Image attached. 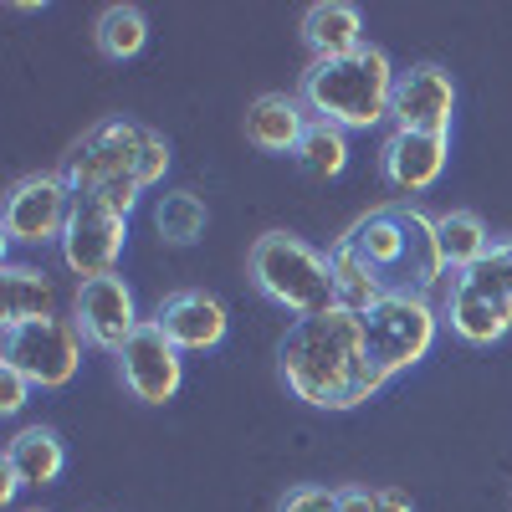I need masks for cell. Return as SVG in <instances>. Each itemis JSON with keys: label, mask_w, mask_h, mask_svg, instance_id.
<instances>
[{"label": "cell", "mask_w": 512, "mask_h": 512, "mask_svg": "<svg viewBox=\"0 0 512 512\" xmlns=\"http://www.w3.org/2000/svg\"><path fill=\"white\" fill-rule=\"evenodd\" d=\"M308 103L292 98V93H262L251 108H246V144L262 149V154H297L308 134Z\"/></svg>", "instance_id": "obj_15"}, {"label": "cell", "mask_w": 512, "mask_h": 512, "mask_svg": "<svg viewBox=\"0 0 512 512\" xmlns=\"http://www.w3.org/2000/svg\"><path fill=\"white\" fill-rule=\"evenodd\" d=\"M72 323L77 333L88 338V349L98 354H123L128 338H134L149 318H139V303H134V287H128L118 272L113 277H93V282H77V297H72Z\"/></svg>", "instance_id": "obj_8"}, {"label": "cell", "mask_w": 512, "mask_h": 512, "mask_svg": "<svg viewBox=\"0 0 512 512\" xmlns=\"http://www.w3.org/2000/svg\"><path fill=\"white\" fill-rule=\"evenodd\" d=\"M441 323L472 349H492L512 333V303L492 297L487 287H477L472 277H451L446 303H441Z\"/></svg>", "instance_id": "obj_14"}, {"label": "cell", "mask_w": 512, "mask_h": 512, "mask_svg": "<svg viewBox=\"0 0 512 512\" xmlns=\"http://www.w3.org/2000/svg\"><path fill=\"white\" fill-rule=\"evenodd\" d=\"M93 41L108 62H134L149 41V21H144L139 6H108L93 26Z\"/></svg>", "instance_id": "obj_25"}, {"label": "cell", "mask_w": 512, "mask_h": 512, "mask_svg": "<svg viewBox=\"0 0 512 512\" xmlns=\"http://www.w3.org/2000/svg\"><path fill=\"white\" fill-rule=\"evenodd\" d=\"M395 82L400 67L390 62L384 47H364L354 57H333V62H308L303 72V98L318 123H333L344 134H369V128L390 123L395 113Z\"/></svg>", "instance_id": "obj_2"}, {"label": "cell", "mask_w": 512, "mask_h": 512, "mask_svg": "<svg viewBox=\"0 0 512 512\" xmlns=\"http://www.w3.org/2000/svg\"><path fill=\"white\" fill-rule=\"evenodd\" d=\"M72 185L62 175H26L11 185L6 210H0V231L6 246H62L72 221Z\"/></svg>", "instance_id": "obj_7"}, {"label": "cell", "mask_w": 512, "mask_h": 512, "mask_svg": "<svg viewBox=\"0 0 512 512\" xmlns=\"http://www.w3.org/2000/svg\"><path fill=\"white\" fill-rule=\"evenodd\" d=\"M26 400H31V379H26L21 369H11V364H0V410L21 415Z\"/></svg>", "instance_id": "obj_28"}, {"label": "cell", "mask_w": 512, "mask_h": 512, "mask_svg": "<svg viewBox=\"0 0 512 512\" xmlns=\"http://www.w3.org/2000/svg\"><path fill=\"white\" fill-rule=\"evenodd\" d=\"M128 246V221L118 210L77 195L72 205V221H67V236H62V267L77 277V282H93V277H113L118 272V256Z\"/></svg>", "instance_id": "obj_9"}, {"label": "cell", "mask_w": 512, "mask_h": 512, "mask_svg": "<svg viewBox=\"0 0 512 512\" xmlns=\"http://www.w3.org/2000/svg\"><path fill=\"white\" fill-rule=\"evenodd\" d=\"M461 277H472L477 287H487L492 297H502V303H512V241H492V251L482 256V262L472 272H461Z\"/></svg>", "instance_id": "obj_26"}, {"label": "cell", "mask_w": 512, "mask_h": 512, "mask_svg": "<svg viewBox=\"0 0 512 512\" xmlns=\"http://www.w3.org/2000/svg\"><path fill=\"white\" fill-rule=\"evenodd\" d=\"M21 487H26V482H21V477L11 472V466H6V477H0V502H16V492H21Z\"/></svg>", "instance_id": "obj_31"}, {"label": "cell", "mask_w": 512, "mask_h": 512, "mask_svg": "<svg viewBox=\"0 0 512 512\" xmlns=\"http://www.w3.org/2000/svg\"><path fill=\"white\" fill-rule=\"evenodd\" d=\"M328 267H333V292H338V308H344V313H359L364 318L379 297L390 292V287H384V277L354 256V246L344 236L328 246Z\"/></svg>", "instance_id": "obj_21"}, {"label": "cell", "mask_w": 512, "mask_h": 512, "mask_svg": "<svg viewBox=\"0 0 512 512\" xmlns=\"http://www.w3.org/2000/svg\"><path fill=\"white\" fill-rule=\"evenodd\" d=\"M446 159H451V139L390 128L384 144H379V175H384V185L400 190V195H420V190H431L446 175Z\"/></svg>", "instance_id": "obj_13"}, {"label": "cell", "mask_w": 512, "mask_h": 512, "mask_svg": "<svg viewBox=\"0 0 512 512\" xmlns=\"http://www.w3.org/2000/svg\"><path fill=\"white\" fill-rule=\"evenodd\" d=\"M359 323H364L369 359L390 379L415 369L420 359H431L436 338H441V308L425 292H405V287H390Z\"/></svg>", "instance_id": "obj_5"}, {"label": "cell", "mask_w": 512, "mask_h": 512, "mask_svg": "<svg viewBox=\"0 0 512 512\" xmlns=\"http://www.w3.org/2000/svg\"><path fill=\"white\" fill-rule=\"evenodd\" d=\"M400 226H405V272H400V287L431 297L451 277L446 272V256H441L436 216H425V210H415V205H400Z\"/></svg>", "instance_id": "obj_18"}, {"label": "cell", "mask_w": 512, "mask_h": 512, "mask_svg": "<svg viewBox=\"0 0 512 512\" xmlns=\"http://www.w3.org/2000/svg\"><path fill=\"white\" fill-rule=\"evenodd\" d=\"M338 512H379V492H369V487H338Z\"/></svg>", "instance_id": "obj_29"}, {"label": "cell", "mask_w": 512, "mask_h": 512, "mask_svg": "<svg viewBox=\"0 0 512 512\" xmlns=\"http://www.w3.org/2000/svg\"><path fill=\"white\" fill-rule=\"evenodd\" d=\"M277 512H338V487H323V482H303V487H292Z\"/></svg>", "instance_id": "obj_27"}, {"label": "cell", "mask_w": 512, "mask_h": 512, "mask_svg": "<svg viewBox=\"0 0 512 512\" xmlns=\"http://www.w3.org/2000/svg\"><path fill=\"white\" fill-rule=\"evenodd\" d=\"M41 318H57V282L41 267L6 262L0 267V328L11 333V328H26Z\"/></svg>", "instance_id": "obj_17"}, {"label": "cell", "mask_w": 512, "mask_h": 512, "mask_svg": "<svg viewBox=\"0 0 512 512\" xmlns=\"http://www.w3.org/2000/svg\"><path fill=\"white\" fill-rule=\"evenodd\" d=\"M246 272L256 282V292L277 303L292 318H318L338 308V292H333V267H328V251L308 246L303 236H287V231H267L251 241L246 256Z\"/></svg>", "instance_id": "obj_4"}, {"label": "cell", "mask_w": 512, "mask_h": 512, "mask_svg": "<svg viewBox=\"0 0 512 512\" xmlns=\"http://www.w3.org/2000/svg\"><path fill=\"white\" fill-rule=\"evenodd\" d=\"M349 134L344 128H333V123H308V134H303V144H297V169H303L308 180H338L349 169Z\"/></svg>", "instance_id": "obj_24"}, {"label": "cell", "mask_w": 512, "mask_h": 512, "mask_svg": "<svg viewBox=\"0 0 512 512\" xmlns=\"http://www.w3.org/2000/svg\"><path fill=\"white\" fill-rule=\"evenodd\" d=\"M118 374H123V390L144 400V405H169L180 395L185 384V354L164 338V328L149 318L134 338H128V349L118 354Z\"/></svg>", "instance_id": "obj_10"}, {"label": "cell", "mask_w": 512, "mask_h": 512, "mask_svg": "<svg viewBox=\"0 0 512 512\" xmlns=\"http://www.w3.org/2000/svg\"><path fill=\"white\" fill-rule=\"evenodd\" d=\"M354 246V256L364 267H374L384 277V287H400V272H405V226H400V205H384V210H369L364 221L349 226L344 236Z\"/></svg>", "instance_id": "obj_16"}, {"label": "cell", "mask_w": 512, "mask_h": 512, "mask_svg": "<svg viewBox=\"0 0 512 512\" xmlns=\"http://www.w3.org/2000/svg\"><path fill=\"white\" fill-rule=\"evenodd\" d=\"M164 169H169V139L164 134H154V128H144L134 118H103L67 154L62 180L72 185V195H93L113 180H134V185L154 190L164 180Z\"/></svg>", "instance_id": "obj_3"}, {"label": "cell", "mask_w": 512, "mask_h": 512, "mask_svg": "<svg viewBox=\"0 0 512 512\" xmlns=\"http://www.w3.org/2000/svg\"><path fill=\"white\" fill-rule=\"evenodd\" d=\"M395 128H410V134H441L451 139V123H456V82L446 67L436 62H415L400 72L395 82Z\"/></svg>", "instance_id": "obj_11"}, {"label": "cell", "mask_w": 512, "mask_h": 512, "mask_svg": "<svg viewBox=\"0 0 512 512\" xmlns=\"http://www.w3.org/2000/svg\"><path fill=\"white\" fill-rule=\"evenodd\" d=\"M149 221H154L159 241H169V246H195L205 236V226H210L205 200L195 190H164L154 200V210H149Z\"/></svg>", "instance_id": "obj_23"}, {"label": "cell", "mask_w": 512, "mask_h": 512, "mask_svg": "<svg viewBox=\"0 0 512 512\" xmlns=\"http://www.w3.org/2000/svg\"><path fill=\"white\" fill-rule=\"evenodd\" d=\"M88 338L77 333L72 318H41L26 328H11L0 344V364H11L31 379V390H67L82 369Z\"/></svg>", "instance_id": "obj_6"}, {"label": "cell", "mask_w": 512, "mask_h": 512, "mask_svg": "<svg viewBox=\"0 0 512 512\" xmlns=\"http://www.w3.org/2000/svg\"><path fill=\"white\" fill-rule=\"evenodd\" d=\"M303 41L313 62H333V57H354L364 47V16L349 0H318L303 16Z\"/></svg>", "instance_id": "obj_19"}, {"label": "cell", "mask_w": 512, "mask_h": 512, "mask_svg": "<svg viewBox=\"0 0 512 512\" xmlns=\"http://www.w3.org/2000/svg\"><path fill=\"white\" fill-rule=\"evenodd\" d=\"M154 323L164 328V338H169L180 354H210V349H221V344H226V328H231L221 297H210V292H200V287L169 292L164 303L154 308Z\"/></svg>", "instance_id": "obj_12"}, {"label": "cell", "mask_w": 512, "mask_h": 512, "mask_svg": "<svg viewBox=\"0 0 512 512\" xmlns=\"http://www.w3.org/2000/svg\"><path fill=\"white\" fill-rule=\"evenodd\" d=\"M6 466L26 487H52L67 472V446L52 425H26V431H16L11 446H6Z\"/></svg>", "instance_id": "obj_20"}, {"label": "cell", "mask_w": 512, "mask_h": 512, "mask_svg": "<svg viewBox=\"0 0 512 512\" xmlns=\"http://www.w3.org/2000/svg\"><path fill=\"white\" fill-rule=\"evenodd\" d=\"M436 231H441V256H446L451 277L472 272L482 256L492 251V236H487L477 210H446V216H436Z\"/></svg>", "instance_id": "obj_22"}, {"label": "cell", "mask_w": 512, "mask_h": 512, "mask_svg": "<svg viewBox=\"0 0 512 512\" xmlns=\"http://www.w3.org/2000/svg\"><path fill=\"white\" fill-rule=\"evenodd\" d=\"M379 512H415V502L400 487H379Z\"/></svg>", "instance_id": "obj_30"}, {"label": "cell", "mask_w": 512, "mask_h": 512, "mask_svg": "<svg viewBox=\"0 0 512 512\" xmlns=\"http://www.w3.org/2000/svg\"><path fill=\"white\" fill-rule=\"evenodd\" d=\"M277 364H282L287 390L313 410H359L390 384V374L364 349L359 313H344V308L297 318L277 349Z\"/></svg>", "instance_id": "obj_1"}, {"label": "cell", "mask_w": 512, "mask_h": 512, "mask_svg": "<svg viewBox=\"0 0 512 512\" xmlns=\"http://www.w3.org/2000/svg\"><path fill=\"white\" fill-rule=\"evenodd\" d=\"M31 512H41V507H31Z\"/></svg>", "instance_id": "obj_32"}]
</instances>
